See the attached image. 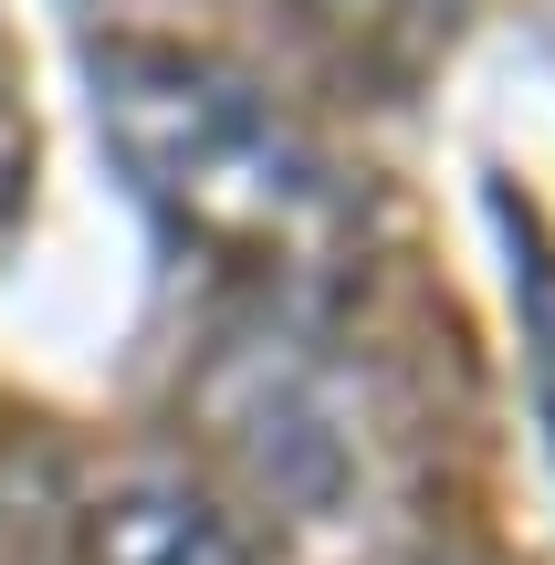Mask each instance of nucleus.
<instances>
[{"label":"nucleus","instance_id":"nucleus-2","mask_svg":"<svg viewBox=\"0 0 555 565\" xmlns=\"http://www.w3.org/2000/svg\"><path fill=\"white\" fill-rule=\"evenodd\" d=\"M74 555L84 565H263V545L200 482H168V471H137V482L95 492Z\"/></svg>","mask_w":555,"mask_h":565},{"label":"nucleus","instance_id":"nucleus-3","mask_svg":"<svg viewBox=\"0 0 555 565\" xmlns=\"http://www.w3.org/2000/svg\"><path fill=\"white\" fill-rule=\"evenodd\" d=\"M325 21H451V0H314Z\"/></svg>","mask_w":555,"mask_h":565},{"label":"nucleus","instance_id":"nucleus-1","mask_svg":"<svg viewBox=\"0 0 555 565\" xmlns=\"http://www.w3.org/2000/svg\"><path fill=\"white\" fill-rule=\"evenodd\" d=\"M95 116L116 137L126 179L147 189V210L189 242L231 252V263H325L346 242L335 168L231 63L116 42V53H95Z\"/></svg>","mask_w":555,"mask_h":565}]
</instances>
